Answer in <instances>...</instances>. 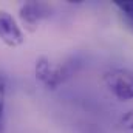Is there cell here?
Instances as JSON below:
<instances>
[{
  "mask_svg": "<svg viewBox=\"0 0 133 133\" xmlns=\"http://www.w3.org/2000/svg\"><path fill=\"white\" fill-rule=\"evenodd\" d=\"M5 129H6V124H5V116L0 118V133H5Z\"/></svg>",
  "mask_w": 133,
  "mask_h": 133,
  "instance_id": "ba28073f",
  "label": "cell"
},
{
  "mask_svg": "<svg viewBox=\"0 0 133 133\" xmlns=\"http://www.w3.org/2000/svg\"><path fill=\"white\" fill-rule=\"evenodd\" d=\"M104 82L108 91L119 101L133 99V71L115 68L104 74Z\"/></svg>",
  "mask_w": 133,
  "mask_h": 133,
  "instance_id": "7a4b0ae2",
  "label": "cell"
},
{
  "mask_svg": "<svg viewBox=\"0 0 133 133\" xmlns=\"http://www.w3.org/2000/svg\"><path fill=\"white\" fill-rule=\"evenodd\" d=\"M74 73V65L71 62L64 64L62 66H54L46 56H40L36 61L34 65V74L36 79L43 84L46 88H57L61 84H64L66 79Z\"/></svg>",
  "mask_w": 133,
  "mask_h": 133,
  "instance_id": "6da1fadb",
  "label": "cell"
},
{
  "mask_svg": "<svg viewBox=\"0 0 133 133\" xmlns=\"http://www.w3.org/2000/svg\"><path fill=\"white\" fill-rule=\"evenodd\" d=\"M53 12V8L45 3V2H25L20 9H19V17L23 23V26L30 31H34L37 28V25L48 19Z\"/></svg>",
  "mask_w": 133,
  "mask_h": 133,
  "instance_id": "3957f363",
  "label": "cell"
},
{
  "mask_svg": "<svg viewBox=\"0 0 133 133\" xmlns=\"http://www.w3.org/2000/svg\"><path fill=\"white\" fill-rule=\"evenodd\" d=\"M0 40L8 46H19L25 42V36L19 23L12 14L5 9H0Z\"/></svg>",
  "mask_w": 133,
  "mask_h": 133,
  "instance_id": "277c9868",
  "label": "cell"
},
{
  "mask_svg": "<svg viewBox=\"0 0 133 133\" xmlns=\"http://www.w3.org/2000/svg\"><path fill=\"white\" fill-rule=\"evenodd\" d=\"M115 6L124 12L130 20H133V0H115Z\"/></svg>",
  "mask_w": 133,
  "mask_h": 133,
  "instance_id": "5b68a950",
  "label": "cell"
},
{
  "mask_svg": "<svg viewBox=\"0 0 133 133\" xmlns=\"http://www.w3.org/2000/svg\"><path fill=\"white\" fill-rule=\"evenodd\" d=\"M119 125L124 130H133V108L124 113V116L119 119Z\"/></svg>",
  "mask_w": 133,
  "mask_h": 133,
  "instance_id": "8992f818",
  "label": "cell"
},
{
  "mask_svg": "<svg viewBox=\"0 0 133 133\" xmlns=\"http://www.w3.org/2000/svg\"><path fill=\"white\" fill-rule=\"evenodd\" d=\"M5 98H6V82L0 76V118L5 116Z\"/></svg>",
  "mask_w": 133,
  "mask_h": 133,
  "instance_id": "52a82bcc",
  "label": "cell"
}]
</instances>
